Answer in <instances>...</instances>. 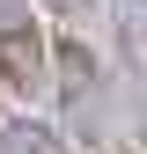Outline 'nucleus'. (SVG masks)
Instances as JSON below:
<instances>
[{
  "mask_svg": "<svg viewBox=\"0 0 147 154\" xmlns=\"http://www.w3.org/2000/svg\"><path fill=\"white\" fill-rule=\"evenodd\" d=\"M0 154H74L52 125H37V118H15V125H0Z\"/></svg>",
  "mask_w": 147,
  "mask_h": 154,
  "instance_id": "obj_2",
  "label": "nucleus"
},
{
  "mask_svg": "<svg viewBox=\"0 0 147 154\" xmlns=\"http://www.w3.org/2000/svg\"><path fill=\"white\" fill-rule=\"evenodd\" d=\"M52 81V44L37 22H0V88L15 95H37Z\"/></svg>",
  "mask_w": 147,
  "mask_h": 154,
  "instance_id": "obj_1",
  "label": "nucleus"
},
{
  "mask_svg": "<svg viewBox=\"0 0 147 154\" xmlns=\"http://www.w3.org/2000/svg\"><path fill=\"white\" fill-rule=\"evenodd\" d=\"M52 66H66V73H59V81H66V103H81V88L96 81V59H88V44H74V37H66V44H52Z\"/></svg>",
  "mask_w": 147,
  "mask_h": 154,
  "instance_id": "obj_3",
  "label": "nucleus"
},
{
  "mask_svg": "<svg viewBox=\"0 0 147 154\" xmlns=\"http://www.w3.org/2000/svg\"><path fill=\"white\" fill-rule=\"evenodd\" d=\"M44 8H59V15H74V8H81V0H44Z\"/></svg>",
  "mask_w": 147,
  "mask_h": 154,
  "instance_id": "obj_4",
  "label": "nucleus"
}]
</instances>
